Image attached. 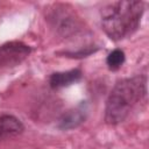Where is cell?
Masks as SVG:
<instances>
[{"instance_id": "1", "label": "cell", "mask_w": 149, "mask_h": 149, "mask_svg": "<svg viewBox=\"0 0 149 149\" xmlns=\"http://www.w3.org/2000/svg\"><path fill=\"white\" fill-rule=\"evenodd\" d=\"M146 95L147 77L144 74H136L116 81L106 100L105 122L113 126L123 122Z\"/></svg>"}, {"instance_id": "2", "label": "cell", "mask_w": 149, "mask_h": 149, "mask_svg": "<svg viewBox=\"0 0 149 149\" xmlns=\"http://www.w3.org/2000/svg\"><path fill=\"white\" fill-rule=\"evenodd\" d=\"M144 3L137 0H120L106 5L100 10L101 27L112 41H121L133 35L140 27Z\"/></svg>"}, {"instance_id": "3", "label": "cell", "mask_w": 149, "mask_h": 149, "mask_svg": "<svg viewBox=\"0 0 149 149\" xmlns=\"http://www.w3.org/2000/svg\"><path fill=\"white\" fill-rule=\"evenodd\" d=\"M31 52V48L21 41H10L0 45V68L15 66Z\"/></svg>"}, {"instance_id": "4", "label": "cell", "mask_w": 149, "mask_h": 149, "mask_svg": "<svg viewBox=\"0 0 149 149\" xmlns=\"http://www.w3.org/2000/svg\"><path fill=\"white\" fill-rule=\"evenodd\" d=\"M51 24L64 36L74 34L79 28V22L72 13H70L64 5H57L52 8V12L49 15Z\"/></svg>"}, {"instance_id": "5", "label": "cell", "mask_w": 149, "mask_h": 149, "mask_svg": "<svg viewBox=\"0 0 149 149\" xmlns=\"http://www.w3.org/2000/svg\"><path fill=\"white\" fill-rule=\"evenodd\" d=\"M87 114V108L86 104L81 102L77 107L71 108L66 111L58 120V128L63 130H69L79 127L86 119Z\"/></svg>"}, {"instance_id": "6", "label": "cell", "mask_w": 149, "mask_h": 149, "mask_svg": "<svg viewBox=\"0 0 149 149\" xmlns=\"http://www.w3.org/2000/svg\"><path fill=\"white\" fill-rule=\"evenodd\" d=\"M23 130L24 126L16 116L9 114L0 115V141L19 136Z\"/></svg>"}, {"instance_id": "7", "label": "cell", "mask_w": 149, "mask_h": 149, "mask_svg": "<svg viewBox=\"0 0 149 149\" xmlns=\"http://www.w3.org/2000/svg\"><path fill=\"white\" fill-rule=\"evenodd\" d=\"M83 77L80 69H72L63 72H54L49 77V85L54 90L70 86L74 83H78Z\"/></svg>"}, {"instance_id": "8", "label": "cell", "mask_w": 149, "mask_h": 149, "mask_svg": "<svg viewBox=\"0 0 149 149\" xmlns=\"http://www.w3.org/2000/svg\"><path fill=\"white\" fill-rule=\"evenodd\" d=\"M125 61H126V56H125L123 50L114 49L113 51H111L108 54V56L106 58V64H107L109 70L116 71V70H119L123 65Z\"/></svg>"}, {"instance_id": "9", "label": "cell", "mask_w": 149, "mask_h": 149, "mask_svg": "<svg viewBox=\"0 0 149 149\" xmlns=\"http://www.w3.org/2000/svg\"><path fill=\"white\" fill-rule=\"evenodd\" d=\"M98 50V47L95 45H88V47H83L78 51H65L64 55L71 58H81V57H87L91 54L95 52Z\"/></svg>"}]
</instances>
